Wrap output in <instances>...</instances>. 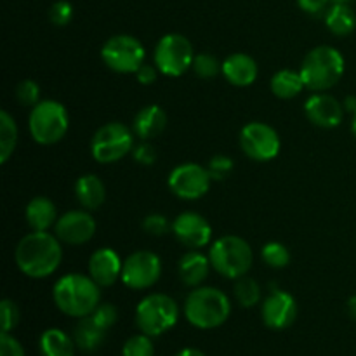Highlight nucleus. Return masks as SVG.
I'll use <instances>...</instances> for the list:
<instances>
[{"instance_id":"obj_18","label":"nucleus","mask_w":356,"mask_h":356,"mask_svg":"<svg viewBox=\"0 0 356 356\" xmlns=\"http://www.w3.org/2000/svg\"><path fill=\"white\" fill-rule=\"evenodd\" d=\"M122 270H124V261L117 250L110 247L94 250L89 259V277L99 287H111L115 282L120 280Z\"/></svg>"},{"instance_id":"obj_24","label":"nucleus","mask_w":356,"mask_h":356,"mask_svg":"<svg viewBox=\"0 0 356 356\" xmlns=\"http://www.w3.org/2000/svg\"><path fill=\"white\" fill-rule=\"evenodd\" d=\"M73 339L80 351L92 353L103 346L104 339H106V330L101 329L90 316H83V318H79V323L75 325Z\"/></svg>"},{"instance_id":"obj_11","label":"nucleus","mask_w":356,"mask_h":356,"mask_svg":"<svg viewBox=\"0 0 356 356\" xmlns=\"http://www.w3.org/2000/svg\"><path fill=\"white\" fill-rule=\"evenodd\" d=\"M280 136L264 122H250L240 131V148L256 162H270L280 153Z\"/></svg>"},{"instance_id":"obj_31","label":"nucleus","mask_w":356,"mask_h":356,"mask_svg":"<svg viewBox=\"0 0 356 356\" xmlns=\"http://www.w3.org/2000/svg\"><path fill=\"white\" fill-rule=\"evenodd\" d=\"M261 257L268 266L275 268V270H282L291 263V252L280 242H268L261 250Z\"/></svg>"},{"instance_id":"obj_39","label":"nucleus","mask_w":356,"mask_h":356,"mask_svg":"<svg viewBox=\"0 0 356 356\" xmlns=\"http://www.w3.org/2000/svg\"><path fill=\"white\" fill-rule=\"evenodd\" d=\"M132 156H134L136 162L146 167L153 165L156 162V152L149 141H141L139 145H136L134 149H132Z\"/></svg>"},{"instance_id":"obj_23","label":"nucleus","mask_w":356,"mask_h":356,"mask_svg":"<svg viewBox=\"0 0 356 356\" xmlns=\"http://www.w3.org/2000/svg\"><path fill=\"white\" fill-rule=\"evenodd\" d=\"M75 197L82 209L97 211L106 200V188L96 174H83L75 183Z\"/></svg>"},{"instance_id":"obj_37","label":"nucleus","mask_w":356,"mask_h":356,"mask_svg":"<svg viewBox=\"0 0 356 356\" xmlns=\"http://www.w3.org/2000/svg\"><path fill=\"white\" fill-rule=\"evenodd\" d=\"M143 229L152 236H163L172 229V222L163 214H148L143 219Z\"/></svg>"},{"instance_id":"obj_16","label":"nucleus","mask_w":356,"mask_h":356,"mask_svg":"<svg viewBox=\"0 0 356 356\" xmlns=\"http://www.w3.org/2000/svg\"><path fill=\"white\" fill-rule=\"evenodd\" d=\"M261 316L268 329L285 330L298 318V302L289 292L273 289L261 305Z\"/></svg>"},{"instance_id":"obj_13","label":"nucleus","mask_w":356,"mask_h":356,"mask_svg":"<svg viewBox=\"0 0 356 356\" xmlns=\"http://www.w3.org/2000/svg\"><path fill=\"white\" fill-rule=\"evenodd\" d=\"M167 183H169L170 191L177 198L191 202L207 195L212 184V177L209 174L207 165L204 167L200 163L186 162L170 170Z\"/></svg>"},{"instance_id":"obj_14","label":"nucleus","mask_w":356,"mask_h":356,"mask_svg":"<svg viewBox=\"0 0 356 356\" xmlns=\"http://www.w3.org/2000/svg\"><path fill=\"white\" fill-rule=\"evenodd\" d=\"M96 219L92 218L90 211L76 209L59 216L54 226V235L61 240V243L76 247L90 242L96 235Z\"/></svg>"},{"instance_id":"obj_45","label":"nucleus","mask_w":356,"mask_h":356,"mask_svg":"<svg viewBox=\"0 0 356 356\" xmlns=\"http://www.w3.org/2000/svg\"><path fill=\"white\" fill-rule=\"evenodd\" d=\"M348 313H350L351 318L356 322V294L351 296V298L348 299Z\"/></svg>"},{"instance_id":"obj_32","label":"nucleus","mask_w":356,"mask_h":356,"mask_svg":"<svg viewBox=\"0 0 356 356\" xmlns=\"http://www.w3.org/2000/svg\"><path fill=\"white\" fill-rule=\"evenodd\" d=\"M122 356H155V344L146 334H138L125 341L122 348Z\"/></svg>"},{"instance_id":"obj_26","label":"nucleus","mask_w":356,"mask_h":356,"mask_svg":"<svg viewBox=\"0 0 356 356\" xmlns=\"http://www.w3.org/2000/svg\"><path fill=\"white\" fill-rule=\"evenodd\" d=\"M271 92L278 97V99H292V97L299 96L302 90L306 89L305 80H302L301 72H294V70H278L273 76H271Z\"/></svg>"},{"instance_id":"obj_15","label":"nucleus","mask_w":356,"mask_h":356,"mask_svg":"<svg viewBox=\"0 0 356 356\" xmlns=\"http://www.w3.org/2000/svg\"><path fill=\"white\" fill-rule=\"evenodd\" d=\"M172 235L188 250H200L212 240V226L202 214L193 211L181 212L172 221Z\"/></svg>"},{"instance_id":"obj_8","label":"nucleus","mask_w":356,"mask_h":356,"mask_svg":"<svg viewBox=\"0 0 356 356\" xmlns=\"http://www.w3.org/2000/svg\"><path fill=\"white\" fill-rule=\"evenodd\" d=\"M134 131L122 122H108L94 132L90 139V155L97 163L120 162L134 149Z\"/></svg>"},{"instance_id":"obj_28","label":"nucleus","mask_w":356,"mask_h":356,"mask_svg":"<svg viewBox=\"0 0 356 356\" xmlns=\"http://www.w3.org/2000/svg\"><path fill=\"white\" fill-rule=\"evenodd\" d=\"M17 145V125L7 110L0 111V163H7Z\"/></svg>"},{"instance_id":"obj_42","label":"nucleus","mask_w":356,"mask_h":356,"mask_svg":"<svg viewBox=\"0 0 356 356\" xmlns=\"http://www.w3.org/2000/svg\"><path fill=\"white\" fill-rule=\"evenodd\" d=\"M330 2L332 0H298V6L306 14H320L327 9Z\"/></svg>"},{"instance_id":"obj_6","label":"nucleus","mask_w":356,"mask_h":356,"mask_svg":"<svg viewBox=\"0 0 356 356\" xmlns=\"http://www.w3.org/2000/svg\"><path fill=\"white\" fill-rule=\"evenodd\" d=\"M28 129L35 143L51 146L61 141L70 129V115L65 104L54 99H42L30 110Z\"/></svg>"},{"instance_id":"obj_44","label":"nucleus","mask_w":356,"mask_h":356,"mask_svg":"<svg viewBox=\"0 0 356 356\" xmlns=\"http://www.w3.org/2000/svg\"><path fill=\"white\" fill-rule=\"evenodd\" d=\"M176 356H207V355H205L204 351L197 350V348H184V350H181Z\"/></svg>"},{"instance_id":"obj_35","label":"nucleus","mask_w":356,"mask_h":356,"mask_svg":"<svg viewBox=\"0 0 356 356\" xmlns=\"http://www.w3.org/2000/svg\"><path fill=\"white\" fill-rule=\"evenodd\" d=\"M90 318L97 323L103 330H110L111 327L117 323L118 320V312L113 305H108V302H103V305L97 306L92 313H90Z\"/></svg>"},{"instance_id":"obj_9","label":"nucleus","mask_w":356,"mask_h":356,"mask_svg":"<svg viewBox=\"0 0 356 356\" xmlns=\"http://www.w3.org/2000/svg\"><path fill=\"white\" fill-rule=\"evenodd\" d=\"M195 59V49L190 38L181 33H167L156 42L153 52V65L162 75L181 76L191 70Z\"/></svg>"},{"instance_id":"obj_43","label":"nucleus","mask_w":356,"mask_h":356,"mask_svg":"<svg viewBox=\"0 0 356 356\" xmlns=\"http://www.w3.org/2000/svg\"><path fill=\"white\" fill-rule=\"evenodd\" d=\"M343 106L348 113L355 115L356 113V96H348L346 99L343 101Z\"/></svg>"},{"instance_id":"obj_40","label":"nucleus","mask_w":356,"mask_h":356,"mask_svg":"<svg viewBox=\"0 0 356 356\" xmlns=\"http://www.w3.org/2000/svg\"><path fill=\"white\" fill-rule=\"evenodd\" d=\"M0 356H24L23 346L10 332H2L0 336Z\"/></svg>"},{"instance_id":"obj_47","label":"nucleus","mask_w":356,"mask_h":356,"mask_svg":"<svg viewBox=\"0 0 356 356\" xmlns=\"http://www.w3.org/2000/svg\"><path fill=\"white\" fill-rule=\"evenodd\" d=\"M334 3H350V2H353V0H332Z\"/></svg>"},{"instance_id":"obj_34","label":"nucleus","mask_w":356,"mask_h":356,"mask_svg":"<svg viewBox=\"0 0 356 356\" xmlns=\"http://www.w3.org/2000/svg\"><path fill=\"white\" fill-rule=\"evenodd\" d=\"M233 167H235V163H233V160L228 155H214L207 163L212 181L226 179L232 174Z\"/></svg>"},{"instance_id":"obj_1","label":"nucleus","mask_w":356,"mask_h":356,"mask_svg":"<svg viewBox=\"0 0 356 356\" xmlns=\"http://www.w3.org/2000/svg\"><path fill=\"white\" fill-rule=\"evenodd\" d=\"M17 270L28 278L42 280L58 271L63 261L61 240L49 232H31L17 242L14 250Z\"/></svg>"},{"instance_id":"obj_36","label":"nucleus","mask_w":356,"mask_h":356,"mask_svg":"<svg viewBox=\"0 0 356 356\" xmlns=\"http://www.w3.org/2000/svg\"><path fill=\"white\" fill-rule=\"evenodd\" d=\"M49 19L54 26H66L73 19V6L68 0H58L49 7Z\"/></svg>"},{"instance_id":"obj_12","label":"nucleus","mask_w":356,"mask_h":356,"mask_svg":"<svg viewBox=\"0 0 356 356\" xmlns=\"http://www.w3.org/2000/svg\"><path fill=\"white\" fill-rule=\"evenodd\" d=\"M162 277V261L152 250H138L125 257L122 278L131 291H146Z\"/></svg>"},{"instance_id":"obj_2","label":"nucleus","mask_w":356,"mask_h":356,"mask_svg":"<svg viewBox=\"0 0 356 356\" xmlns=\"http://www.w3.org/2000/svg\"><path fill=\"white\" fill-rule=\"evenodd\" d=\"M52 299L66 316L83 318L101 305V287L89 275L68 273L54 284Z\"/></svg>"},{"instance_id":"obj_3","label":"nucleus","mask_w":356,"mask_h":356,"mask_svg":"<svg viewBox=\"0 0 356 356\" xmlns=\"http://www.w3.org/2000/svg\"><path fill=\"white\" fill-rule=\"evenodd\" d=\"M184 316L200 330H212L226 323L232 315V301L218 287L200 285L188 294L183 306Z\"/></svg>"},{"instance_id":"obj_21","label":"nucleus","mask_w":356,"mask_h":356,"mask_svg":"<svg viewBox=\"0 0 356 356\" xmlns=\"http://www.w3.org/2000/svg\"><path fill=\"white\" fill-rule=\"evenodd\" d=\"M212 264L209 256H205L200 250H188L181 256L179 264H177V273H179L181 282L188 287H200L209 277Z\"/></svg>"},{"instance_id":"obj_25","label":"nucleus","mask_w":356,"mask_h":356,"mask_svg":"<svg viewBox=\"0 0 356 356\" xmlns=\"http://www.w3.org/2000/svg\"><path fill=\"white\" fill-rule=\"evenodd\" d=\"M42 356H75V339L61 329H47L38 341Z\"/></svg>"},{"instance_id":"obj_5","label":"nucleus","mask_w":356,"mask_h":356,"mask_svg":"<svg viewBox=\"0 0 356 356\" xmlns=\"http://www.w3.org/2000/svg\"><path fill=\"white\" fill-rule=\"evenodd\" d=\"M212 270L229 280L245 277L254 264L252 247L247 240L236 235H225L212 242L209 249Z\"/></svg>"},{"instance_id":"obj_46","label":"nucleus","mask_w":356,"mask_h":356,"mask_svg":"<svg viewBox=\"0 0 356 356\" xmlns=\"http://www.w3.org/2000/svg\"><path fill=\"white\" fill-rule=\"evenodd\" d=\"M351 132H353V136L356 138V113L353 115V122H351Z\"/></svg>"},{"instance_id":"obj_38","label":"nucleus","mask_w":356,"mask_h":356,"mask_svg":"<svg viewBox=\"0 0 356 356\" xmlns=\"http://www.w3.org/2000/svg\"><path fill=\"white\" fill-rule=\"evenodd\" d=\"M0 312H2V332L14 330V327L19 322V309H17L16 302L10 299H3Z\"/></svg>"},{"instance_id":"obj_29","label":"nucleus","mask_w":356,"mask_h":356,"mask_svg":"<svg viewBox=\"0 0 356 356\" xmlns=\"http://www.w3.org/2000/svg\"><path fill=\"white\" fill-rule=\"evenodd\" d=\"M233 294H235L236 302L242 308H254L256 305H259L261 298H263L261 285L252 277H247V275L236 280Z\"/></svg>"},{"instance_id":"obj_7","label":"nucleus","mask_w":356,"mask_h":356,"mask_svg":"<svg viewBox=\"0 0 356 356\" xmlns=\"http://www.w3.org/2000/svg\"><path fill=\"white\" fill-rule=\"evenodd\" d=\"M177 320H179V305L176 299L162 292L143 298L136 308V325L149 337H159L169 332Z\"/></svg>"},{"instance_id":"obj_27","label":"nucleus","mask_w":356,"mask_h":356,"mask_svg":"<svg viewBox=\"0 0 356 356\" xmlns=\"http://www.w3.org/2000/svg\"><path fill=\"white\" fill-rule=\"evenodd\" d=\"M325 24L330 33L337 37H346L351 35L356 28V14L351 9L350 3H332L327 9Z\"/></svg>"},{"instance_id":"obj_20","label":"nucleus","mask_w":356,"mask_h":356,"mask_svg":"<svg viewBox=\"0 0 356 356\" xmlns=\"http://www.w3.org/2000/svg\"><path fill=\"white\" fill-rule=\"evenodd\" d=\"M167 127V113L159 104H148L136 113L132 131L141 141H152L159 138Z\"/></svg>"},{"instance_id":"obj_4","label":"nucleus","mask_w":356,"mask_h":356,"mask_svg":"<svg viewBox=\"0 0 356 356\" xmlns=\"http://www.w3.org/2000/svg\"><path fill=\"white\" fill-rule=\"evenodd\" d=\"M344 68L346 63L336 47L318 45L306 54L299 72L305 80L306 89L313 92H325L343 79Z\"/></svg>"},{"instance_id":"obj_19","label":"nucleus","mask_w":356,"mask_h":356,"mask_svg":"<svg viewBox=\"0 0 356 356\" xmlns=\"http://www.w3.org/2000/svg\"><path fill=\"white\" fill-rule=\"evenodd\" d=\"M222 76L228 80V83L235 87H249L252 86L259 75L256 59L250 58L245 52H235L229 54L222 61Z\"/></svg>"},{"instance_id":"obj_22","label":"nucleus","mask_w":356,"mask_h":356,"mask_svg":"<svg viewBox=\"0 0 356 356\" xmlns=\"http://www.w3.org/2000/svg\"><path fill=\"white\" fill-rule=\"evenodd\" d=\"M24 219L31 232H49L58 222V207L47 197H35L24 209Z\"/></svg>"},{"instance_id":"obj_41","label":"nucleus","mask_w":356,"mask_h":356,"mask_svg":"<svg viewBox=\"0 0 356 356\" xmlns=\"http://www.w3.org/2000/svg\"><path fill=\"white\" fill-rule=\"evenodd\" d=\"M159 73H160L159 68H156L155 65L143 63L134 75H136V80H138L141 86H153V83L156 82V79H159Z\"/></svg>"},{"instance_id":"obj_10","label":"nucleus","mask_w":356,"mask_h":356,"mask_svg":"<svg viewBox=\"0 0 356 356\" xmlns=\"http://www.w3.org/2000/svg\"><path fill=\"white\" fill-rule=\"evenodd\" d=\"M101 59L115 73H136L145 63L146 51L141 40L132 35L120 33L108 38L101 47Z\"/></svg>"},{"instance_id":"obj_17","label":"nucleus","mask_w":356,"mask_h":356,"mask_svg":"<svg viewBox=\"0 0 356 356\" xmlns=\"http://www.w3.org/2000/svg\"><path fill=\"white\" fill-rule=\"evenodd\" d=\"M344 106L339 99L325 92H315L306 99L305 113L313 125L322 129L339 127L344 118Z\"/></svg>"},{"instance_id":"obj_30","label":"nucleus","mask_w":356,"mask_h":356,"mask_svg":"<svg viewBox=\"0 0 356 356\" xmlns=\"http://www.w3.org/2000/svg\"><path fill=\"white\" fill-rule=\"evenodd\" d=\"M191 70H193L198 79L209 80L214 79V76H218L221 73L222 63L216 56L209 54V52H200V54H195Z\"/></svg>"},{"instance_id":"obj_33","label":"nucleus","mask_w":356,"mask_h":356,"mask_svg":"<svg viewBox=\"0 0 356 356\" xmlns=\"http://www.w3.org/2000/svg\"><path fill=\"white\" fill-rule=\"evenodd\" d=\"M14 96H16L17 103L24 108H33L35 104L40 103V86H38L35 80H23L16 86V90H14Z\"/></svg>"}]
</instances>
